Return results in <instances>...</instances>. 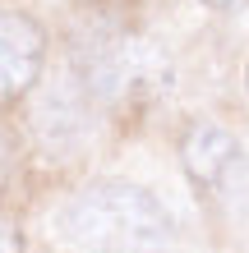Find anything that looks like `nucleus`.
I'll return each instance as SVG.
<instances>
[{
	"label": "nucleus",
	"mask_w": 249,
	"mask_h": 253,
	"mask_svg": "<svg viewBox=\"0 0 249 253\" xmlns=\"http://www.w3.org/2000/svg\"><path fill=\"white\" fill-rule=\"evenodd\" d=\"M97 101L93 92L83 87L79 74H60L47 92L37 97V133L42 143L55 147V152H74V147H83L88 138H93V120H97Z\"/></svg>",
	"instance_id": "nucleus-4"
},
{
	"label": "nucleus",
	"mask_w": 249,
	"mask_h": 253,
	"mask_svg": "<svg viewBox=\"0 0 249 253\" xmlns=\"http://www.w3.org/2000/svg\"><path fill=\"white\" fill-rule=\"evenodd\" d=\"M245 92H249V65H245Z\"/></svg>",
	"instance_id": "nucleus-9"
},
{
	"label": "nucleus",
	"mask_w": 249,
	"mask_h": 253,
	"mask_svg": "<svg viewBox=\"0 0 249 253\" xmlns=\"http://www.w3.org/2000/svg\"><path fill=\"white\" fill-rule=\"evenodd\" d=\"M180 157H185L189 180H194L203 193H217V198L236 193L245 184V175H249V161H245L240 138L231 129L212 125V120H203V125H194V129L185 133Z\"/></svg>",
	"instance_id": "nucleus-3"
},
{
	"label": "nucleus",
	"mask_w": 249,
	"mask_h": 253,
	"mask_svg": "<svg viewBox=\"0 0 249 253\" xmlns=\"http://www.w3.org/2000/svg\"><path fill=\"white\" fill-rule=\"evenodd\" d=\"M79 79L93 92L97 106L115 111H139L171 83V65L152 42L120 37V33H97L79 55Z\"/></svg>",
	"instance_id": "nucleus-2"
},
{
	"label": "nucleus",
	"mask_w": 249,
	"mask_h": 253,
	"mask_svg": "<svg viewBox=\"0 0 249 253\" xmlns=\"http://www.w3.org/2000/svg\"><path fill=\"white\" fill-rule=\"evenodd\" d=\"M51 235L79 253H171L175 216L134 180H97L51 212Z\"/></svg>",
	"instance_id": "nucleus-1"
},
{
	"label": "nucleus",
	"mask_w": 249,
	"mask_h": 253,
	"mask_svg": "<svg viewBox=\"0 0 249 253\" xmlns=\"http://www.w3.org/2000/svg\"><path fill=\"white\" fill-rule=\"evenodd\" d=\"M47 60V37L28 14L0 9V101L23 97Z\"/></svg>",
	"instance_id": "nucleus-5"
},
{
	"label": "nucleus",
	"mask_w": 249,
	"mask_h": 253,
	"mask_svg": "<svg viewBox=\"0 0 249 253\" xmlns=\"http://www.w3.org/2000/svg\"><path fill=\"white\" fill-rule=\"evenodd\" d=\"M5 170H9V143H5V133H0V180H5Z\"/></svg>",
	"instance_id": "nucleus-8"
},
{
	"label": "nucleus",
	"mask_w": 249,
	"mask_h": 253,
	"mask_svg": "<svg viewBox=\"0 0 249 253\" xmlns=\"http://www.w3.org/2000/svg\"><path fill=\"white\" fill-rule=\"evenodd\" d=\"M203 5H208V9H217V14H231V9H240L245 0H203Z\"/></svg>",
	"instance_id": "nucleus-7"
},
{
	"label": "nucleus",
	"mask_w": 249,
	"mask_h": 253,
	"mask_svg": "<svg viewBox=\"0 0 249 253\" xmlns=\"http://www.w3.org/2000/svg\"><path fill=\"white\" fill-rule=\"evenodd\" d=\"M0 253H23L19 226H14V221H5V216H0Z\"/></svg>",
	"instance_id": "nucleus-6"
}]
</instances>
